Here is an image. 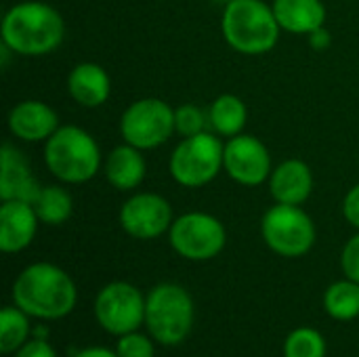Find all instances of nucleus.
Here are the masks:
<instances>
[{
    "mask_svg": "<svg viewBox=\"0 0 359 357\" xmlns=\"http://www.w3.org/2000/svg\"><path fill=\"white\" fill-rule=\"evenodd\" d=\"M223 151L225 143L215 133L204 130L194 137H183L168 160L170 177L187 189L204 187L223 170Z\"/></svg>",
    "mask_w": 359,
    "mask_h": 357,
    "instance_id": "423d86ee",
    "label": "nucleus"
},
{
    "mask_svg": "<svg viewBox=\"0 0 359 357\" xmlns=\"http://www.w3.org/2000/svg\"><path fill=\"white\" fill-rule=\"evenodd\" d=\"M6 122L11 135L25 143H44L59 128L57 112L38 99H25L13 105Z\"/></svg>",
    "mask_w": 359,
    "mask_h": 357,
    "instance_id": "ddd939ff",
    "label": "nucleus"
},
{
    "mask_svg": "<svg viewBox=\"0 0 359 357\" xmlns=\"http://www.w3.org/2000/svg\"><path fill=\"white\" fill-rule=\"evenodd\" d=\"M143 292L128 282H111L103 286L95 299V318L103 330L114 337L137 332L145 322Z\"/></svg>",
    "mask_w": 359,
    "mask_h": 357,
    "instance_id": "9d476101",
    "label": "nucleus"
},
{
    "mask_svg": "<svg viewBox=\"0 0 359 357\" xmlns=\"http://www.w3.org/2000/svg\"><path fill=\"white\" fill-rule=\"evenodd\" d=\"M324 309L332 320L351 322L359 318V284L345 278L334 282L324 292Z\"/></svg>",
    "mask_w": 359,
    "mask_h": 357,
    "instance_id": "4be33fe9",
    "label": "nucleus"
},
{
    "mask_svg": "<svg viewBox=\"0 0 359 357\" xmlns=\"http://www.w3.org/2000/svg\"><path fill=\"white\" fill-rule=\"evenodd\" d=\"M313 191V173L307 162L290 158L280 162L269 175V194L278 204L301 206Z\"/></svg>",
    "mask_w": 359,
    "mask_h": 357,
    "instance_id": "dca6fc26",
    "label": "nucleus"
},
{
    "mask_svg": "<svg viewBox=\"0 0 359 357\" xmlns=\"http://www.w3.org/2000/svg\"><path fill=\"white\" fill-rule=\"evenodd\" d=\"M2 44L21 57H44L55 53L65 38L61 13L40 0L13 4L2 17Z\"/></svg>",
    "mask_w": 359,
    "mask_h": 357,
    "instance_id": "f257e3e1",
    "label": "nucleus"
},
{
    "mask_svg": "<svg viewBox=\"0 0 359 357\" xmlns=\"http://www.w3.org/2000/svg\"><path fill=\"white\" fill-rule=\"evenodd\" d=\"M67 93L82 107H101L111 95V80L103 65L82 61L67 74Z\"/></svg>",
    "mask_w": 359,
    "mask_h": 357,
    "instance_id": "f3484780",
    "label": "nucleus"
},
{
    "mask_svg": "<svg viewBox=\"0 0 359 357\" xmlns=\"http://www.w3.org/2000/svg\"><path fill=\"white\" fill-rule=\"evenodd\" d=\"M116 353L120 357H154V345L149 341V337L139 335V332H128L124 337H120L118 341V349Z\"/></svg>",
    "mask_w": 359,
    "mask_h": 357,
    "instance_id": "a878e982",
    "label": "nucleus"
},
{
    "mask_svg": "<svg viewBox=\"0 0 359 357\" xmlns=\"http://www.w3.org/2000/svg\"><path fill=\"white\" fill-rule=\"evenodd\" d=\"M271 8L280 27L288 34L309 36L326 23V6L322 0H273Z\"/></svg>",
    "mask_w": 359,
    "mask_h": 357,
    "instance_id": "6ab92c4d",
    "label": "nucleus"
},
{
    "mask_svg": "<svg viewBox=\"0 0 359 357\" xmlns=\"http://www.w3.org/2000/svg\"><path fill=\"white\" fill-rule=\"evenodd\" d=\"M103 175L107 183L118 191L137 189L147 175V162L143 151L128 143L116 145L103 160Z\"/></svg>",
    "mask_w": 359,
    "mask_h": 357,
    "instance_id": "a211bd4d",
    "label": "nucleus"
},
{
    "mask_svg": "<svg viewBox=\"0 0 359 357\" xmlns=\"http://www.w3.org/2000/svg\"><path fill=\"white\" fill-rule=\"evenodd\" d=\"M38 215L29 202L6 200L0 206V250L15 255L25 250L38 231Z\"/></svg>",
    "mask_w": 359,
    "mask_h": 357,
    "instance_id": "4468645a",
    "label": "nucleus"
},
{
    "mask_svg": "<svg viewBox=\"0 0 359 357\" xmlns=\"http://www.w3.org/2000/svg\"><path fill=\"white\" fill-rule=\"evenodd\" d=\"M40 223L44 225H63L74 210L72 194L61 185H42L36 200L32 202Z\"/></svg>",
    "mask_w": 359,
    "mask_h": 357,
    "instance_id": "412c9836",
    "label": "nucleus"
},
{
    "mask_svg": "<svg viewBox=\"0 0 359 357\" xmlns=\"http://www.w3.org/2000/svg\"><path fill=\"white\" fill-rule=\"evenodd\" d=\"M194 299L179 284H158L145 299L147 330L164 347L183 343L194 328Z\"/></svg>",
    "mask_w": 359,
    "mask_h": 357,
    "instance_id": "39448f33",
    "label": "nucleus"
},
{
    "mask_svg": "<svg viewBox=\"0 0 359 357\" xmlns=\"http://www.w3.org/2000/svg\"><path fill=\"white\" fill-rule=\"evenodd\" d=\"M168 240L179 257L187 261H210L225 248L227 231L215 215L194 210L172 221Z\"/></svg>",
    "mask_w": 359,
    "mask_h": 357,
    "instance_id": "1a4fd4ad",
    "label": "nucleus"
},
{
    "mask_svg": "<svg viewBox=\"0 0 359 357\" xmlns=\"http://www.w3.org/2000/svg\"><path fill=\"white\" fill-rule=\"evenodd\" d=\"M208 124V112L198 107L196 103H183L175 107V133L181 137H194L204 133Z\"/></svg>",
    "mask_w": 359,
    "mask_h": 357,
    "instance_id": "393cba45",
    "label": "nucleus"
},
{
    "mask_svg": "<svg viewBox=\"0 0 359 357\" xmlns=\"http://www.w3.org/2000/svg\"><path fill=\"white\" fill-rule=\"evenodd\" d=\"M227 44L242 55H265L280 40V23L263 0H227L221 17Z\"/></svg>",
    "mask_w": 359,
    "mask_h": 357,
    "instance_id": "7ed1b4c3",
    "label": "nucleus"
},
{
    "mask_svg": "<svg viewBox=\"0 0 359 357\" xmlns=\"http://www.w3.org/2000/svg\"><path fill=\"white\" fill-rule=\"evenodd\" d=\"M120 225L135 240H156L168 234L175 217L170 202L154 191L130 196L120 208Z\"/></svg>",
    "mask_w": 359,
    "mask_h": 357,
    "instance_id": "f8f14e48",
    "label": "nucleus"
},
{
    "mask_svg": "<svg viewBox=\"0 0 359 357\" xmlns=\"http://www.w3.org/2000/svg\"><path fill=\"white\" fill-rule=\"evenodd\" d=\"M309 44H311L313 50L324 53V50H328L332 46V34L326 29V25H322V27H318L316 32L309 34Z\"/></svg>",
    "mask_w": 359,
    "mask_h": 357,
    "instance_id": "c756f323",
    "label": "nucleus"
},
{
    "mask_svg": "<svg viewBox=\"0 0 359 357\" xmlns=\"http://www.w3.org/2000/svg\"><path fill=\"white\" fill-rule=\"evenodd\" d=\"M76 357H120L116 351H109L105 347H88V349H82Z\"/></svg>",
    "mask_w": 359,
    "mask_h": 357,
    "instance_id": "7c9ffc66",
    "label": "nucleus"
},
{
    "mask_svg": "<svg viewBox=\"0 0 359 357\" xmlns=\"http://www.w3.org/2000/svg\"><path fill=\"white\" fill-rule=\"evenodd\" d=\"M44 164L61 183L80 185L101 170V149L88 130L74 124L59 126L44 141Z\"/></svg>",
    "mask_w": 359,
    "mask_h": 357,
    "instance_id": "20e7f679",
    "label": "nucleus"
},
{
    "mask_svg": "<svg viewBox=\"0 0 359 357\" xmlns=\"http://www.w3.org/2000/svg\"><path fill=\"white\" fill-rule=\"evenodd\" d=\"M284 357H326V341L313 328H297L286 337Z\"/></svg>",
    "mask_w": 359,
    "mask_h": 357,
    "instance_id": "b1692460",
    "label": "nucleus"
},
{
    "mask_svg": "<svg viewBox=\"0 0 359 357\" xmlns=\"http://www.w3.org/2000/svg\"><path fill=\"white\" fill-rule=\"evenodd\" d=\"M261 236L276 255L299 259L316 244V223L301 206L276 202L261 219Z\"/></svg>",
    "mask_w": 359,
    "mask_h": 357,
    "instance_id": "0eeeda50",
    "label": "nucleus"
},
{
    "mask_svg": "<svg viewBox=\"0 0 359 357\" xmlns=\"http://www.w3.org/2000/svg\"><path fill=\"white\" fill-rule=\"evenodd\" d=\"M343 217L349 225L359 229V183L347 191L343 200Z\"/></svg>",
    "mask_w": 359,
    "mask_h": 357,
    "instance_id": "cd10ccee",
    "label": "nucleus"
},
{
    "mask_svg": "<svg viewBox=\"0 0 359 357\" xmlns=\"http://www.w3.org/2000/svg\"><path fill=\"white\" fill-rule=\"evenodd\" d=\"M76 301L74 280L53 263L27 265L13 284V303L29 318L61 320L74 311Z\"/></svg>",
    "mask_w": 359,
    "mask_h": 357,
    "instance_id": "f03ea898",
    "label": "nucleus"
},
{
    "mask_svg": "<svg viewBox=\"0 0 359 357\" xmlns=\"http://www.w3.org/2000/svg\"><path fill=\"white\" fill-rule=\"evenodd\" d=\"M29 337V316L17 305L0 311V351L17 353Z\"/></svg>",
    "mask_w": 359,
    "mask_h": 357,
    "instance_id": "5701e85b",
    "label": "nucleus"
},
{
    "mask_svg": "<svg viewBox=\"0 0 359 357\" xmlns=\"http://www.w3.org/2000/svg\"><path fill=\"white\" fill-rule=\"evenodd\" d=\"M341 267L345 278L353 280L359 284V234H355L343 248L341 255Z\"/></svg>",
    "mask_w": 359,
    "mask_h": 357,
    "instance_id": "bb28decb",
    "label": "nucleus"
},
{
    "mask_svg": "<svg viewBox=\"0 0 359 357\" xmlns=\"http://www.w3.org/2000/svg\"><path fill=\"white\" fill-rule=\"evenodd\" d=\"M40 187L42 185L36 181L23 154L15 145L4 143L0 154V200H21L32 204Z\"/></svg>",
    "mask_w": 359,
    "mask_h": 357,
    "instance_id": "2eb2a0df",
    "label": "nucleus"
},
{
    "mask_svg": "<svg viewBox=\"0 0 359 357\" xmlns=\"http://www.w3.org/2000/svg\"><path fill=\"white\" fill-rule=\"evenodd\" d=\"M175 133V109L158 99L143 97L133 101L120 118V135L124 143L147 151L164 145Z\"/></svg>",
    "mask_w": 359,
    "mask_h": 357,
    "instance_id": "6e6552de",
    "label": "nucleus"
},
{
    "mask_svg": "<svg viewBox=\"0 0 359 357\" xmlns=\"http://www.w3.org/2000/svg\"><path fill=\"white\" fill-rule=\"evenodd\" d=\"M223 170L231 181L244 187H259L269 181L273 170L267 145L255 135H236L227 139L223 151Z\"/></svg>",
    "mask_w": 359,
    "mask_h": 357,
    "instance_id": "9b49d317",
    "label": "nucleus"
},
{
    "mask_svg": "<svg viewBox=\"0 0 359 357\" xmlns=\"http://www.w3.org/2000/svg\"><path fill=\"white\" fill-rule=\"evenodd\" d=\"M246 120H248V107L238 95L231 93L219 95L208 107V124L212 133L219 137L231 139L236 135H242Z\"/></svg>",
    "mask_w": 359,
    "mask_h": 357,
    "instance_id": "aec40b11",
    "label": "nucleus"
},
{
    "mask_svg": "<svg viewBox=\"0 0 359 357\" xmlns=\"http://www.w3.org/2000/svg\"><path fill=\"white\" fill-rule=\"evenodd\" d=\"M15 357H57L55 349L50 347L48 341L44 339H34V341H27L17 353Z\"/></svg>",
    "mask_w": 359,
    "mask_h": 357,
    "instance_id": "c85d7f7f",
    "label": "nucleus"
}]
</instances>
